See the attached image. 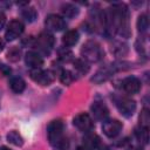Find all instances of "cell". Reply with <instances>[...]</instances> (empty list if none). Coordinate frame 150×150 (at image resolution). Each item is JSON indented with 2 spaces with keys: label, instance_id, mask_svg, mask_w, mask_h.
<instances>
[{
  "label": "cell",
  "instance_id": "obj_1",
  "mask_svg": "<svg viewBox=\"0 0 150 150\" xmlns=\"http://www.w3.org/2000/svg\"><path fill=\"white\" fill-rule=\"evenodd\" d=\"M47 135L48 141L53 146H56L60 150H66L68 148V141L63 136V123L61 120H54L48 124Z\"/></svg>",
  "mask_w": 150,
  "mask_h": 150
},
{
  "label": "cell",
  "instance_id": "obj_2",
  "mask_svg": "<svg viewBox=\"0 0 150 150\" xmlns=\"http://www.w3.org/2000/svg\"><path fill=\"white\" fill-rule=\"evenodd\" d=\"M81 55L86 62H98L103 59L104 52L100 46V43H97L96 41L89 40L82 46Z\"/></svg>",
  "mask_w": 150,
  "mask_h": 150
},
{
  "label": "cell",
  "instance_id": "obj_3",
  "mask_svg": "<svg viewBox=\"0 0 150 150\" xmlns=\"http://www.w3.org/2000/svg\"><path fill=\"white\" fill-rule=\"evenodd\" d=\"M114 102L118 111L124 117H130L136 110V102L128 96H114Z\"/></svg>",
  "mask_w": 150,
  "mask_h": 150
},
{
  "label": "cell",
  "instance_id": "obj_4",
  "mask_svg": "<svg viewBox=\"0 0 150 150\" xmlns=\"http://www.w3.org/2000/svg\"><path fill=\"white\" fill-rule=\"evenodd\" d=\"M34 46L43 54H49L54 46V36L47 32H43L35 39Z\"/></svg>",
  "mask_w": 150,
  "mask_h": 150
},
{
  "label": "cell",
  "instance_id": "obj_5",
  "mask_svg": "<svg viewBox=\"0 0 150 150\" xmlns=\"http://www.w3.org/2000/svg\"><path fill=\"white\" fill-rule=\"evenodd\" d=\"M29 75L33 81L41 86H49L54 81V75L49 70H42L41 68L39 69H30Z\"/></svg>",
  "mask_w": 150,
  "mask_h": 150
},
{
  "label": "cell",
  "instance_id": "obj_6",
  "mask_svg": "<svg viewBox=\"0 0 150 150\" xmlns=\"http://www.w3.org/2000/svg\"><path fill=\"white\" fill-rule=\"evenodd\" d=\"M73 123H74V125H75L79 130H81V131H83V132H89V131H91V129L94 128V122H93L91 117H90L88 114H84V112L76 115V116L74 117Z\"/></svg>",
  "mask_w": 150,
  "mask_h": 150
},
{
  "label": "cell",
  "instance_id": "obj_7",
  "mask_svg": "<svg viewBox=\"0 0 150 150\" xmlns=\"http://www.w3.org/2000/svg\"><path fill=\"white\" fill-rule=\"evenodd\" d=\"M23 29H25L23 23L20 20H12L7 26L5 36H6V39L8 41H13V40H15L16 38H19L22 34Z\"/></svg>",
  "mask_w": 150,
  "mask_h": 150
},
{
  "label": "cell",
  "instance_id": "obj_8",
  "mask_svg": "<svg viewBox=\"0 0 150 150\" xmlns=\"http://www.w3.org/2000/svg\"><path fill=\"white\" fill-rule=\"evenodd\" d=\"M45 25L46 27L49 29V30H54V32H60V30H63L67 26L64 19L60 15H56V14H50L46 18V21H45Z\"/></svg>",
  "mask_w": 150,
  "mask_h": 150
},
{
  "label": "cell",
  "instance_id": "obj_9",
  "mask_svg": "<svg viewBox=\"0 0 150 150\" xmlns=\"http://www.w3.org/2000/svg\"><path fill=\"white\" fill-rule=\"evenodd\" d=\"M122 123L117 120H109V121H105L102 125V131L103 134L107 136V137H110V138H114L116 137L121 130H122Z\"/></svg>",
  "mask_w": 150,
  "mask_h": 150
},
{
  "label": "cell",
  "instance_id": "obj_10",
  "mask_svg": "<svg viewBox=\"0 0 150 150\" xmlns=\"http://www.w3.org/2000/svg\"><path fill=\"white\" fill-rule=\"evenodd\" d=\"M122 88L128 94H137L141 90V81L135 76L125 77L122 81Z\"/></svg>",
  "mask_w": 150,
  "mask_h": 150
},
{
  "label": "cell",
  "instance_id": "obj_11",
  "mask_svg": "<svg viewBox=\"0 0 150 150\" xmlns=\"http://www.w3.org/2000/svg\"><path fill=\"white\" fill-rule=\"evenodd\" d=\"M90 110H91L94 117L98 121H105L108 115H109V110H108L107 105L103 102H100V101L94 102L90 107Z\"/></svg>",
  "mask_w": 150,
  "mask_h": 150
},
{
  "label": "cell",
  "instance_id": "obj_12",
  "mask_svg": "<svg viewBox=\"0 0 150 150\" xmlns=\"http://www.w3.org/2000/svg\"><path fill=\"white\" fill-rule=\"evenodd\" d=\"M115 71V66H110V67H104V68H101L98 69L95 75L91 77V82L96 83V84H100L102 82H105Z\"/></svg>",
  "mask_w": 150,
  "mask_h": 150
},
{
  "label": "cell",
  "instance_id": "obj_13",
  "mask_svg": "<svg viewBox=\"0 0 150 150\" xmlns=\"http://www.w3.org/2000/svg\"><path fill=\"white\" fill-rule=\"evenodd\" d=\"M26 64L29 66L32 69H39L43 64V59L39 53L35 52H27L25 55Z\"/></svg>",
  "mask_w": 150,
  "mask_h": 150
},
{
  "label": "cell",
  "instance_id": "obj_14",
  "mask_svg": "<svg viewBox=\"0 0 150 150\" xmlns=\"http://www.w3.org/2000/svg\"><path fill=\"white\" fill-rule=\"evenodd\" d=\"M9 87H11V89H12L14 93L20 94V93H22V91L25 90V88H26V82H25V80H23L22 77H20V76H13V77L9 80Z\"/></svg>",
  "mask_w": 150,
  "mask_h": 150
},
{
  "label": "cell",
  "instance_id": "obj_15",
  "mask_svg": "<svg viewBox=\"0 0 150 150\" xmlns=\"http://www.w3.org/2000/svg\"><path fill=\"white\" fill-rule=\"evenodd\" d=\"M79 38H80L79 32L75 30V29H71V30L66 32V34H64L63 38H62V42H63V45H66L67 47H71V46H74L75 43H77Z\"/></svg>",
  "mask_w": 150,
  "mask_h": 150
},
{
  "label": "cell",
  "instance_id": "obj_16",
  "mask_svg": "<svg viewBox=\"0 0 150 150\" xmlns=\"http://www.w3.org/2000/svg\"><path fill=\"white\" fill-rule=\"evenodd\" d=\"M100 138L94 135V134H88L84 138H83V145L90 150H95L98 145H100Z\"/></svg>",
  "mask_w": 150,
  "mask_h": 150
},
{
  "label": "cell",
  "instance_id": "obj_17",
  "mask_svg": "<svg viewBox=\"0 0 150 150\" xmlns=\"http://www.w3.org/2000/svg\"><path fill=\"white\" fill-rule=\"evenodd\" d=\"M7 141L16 146H21L23 144V138L16 130H12L7 134Z\"/></svg>",
  "mask_w": 150,
  "mask_h": 150
},
{
  "label": "cell",
  "instance_id": "obj_18",
  "mask_svg": "<svg viewBox=\"0 0 150 150\" xmlns=\"http://www.w3.org/2000/svg\"><path fill=\"white\" fill-rule=\"evenodd\" d=\"M61 12L64 16L67 18H74L75 15L79 14V8L75 7L74 5L71 4H64L62 7H61Z\"/></svg>",
  "mask_w": 150,
  "mask_h": 150
},
{
  "label": "cell",
  "instance_id": "obj_19",
  "mask_svg": "<svg viewBox=\"0 0 150 150\" xmlns=\"http://www.w3.org/2000/svg\"><path fill=\"white\" fill-rule=\"evenodd\" d=\"M135 136H136V138H137L141 143L146 144L148 141H149V131H148V128L139 127V128L135 129Z\"/></svg>",
  "mask_w": 150,
  "mask_h": 150
},
{
  "label": "cell",
  "instance_id": "obj_20",
  "mask_svg": "<svg viewBox=\"0 0 150 150\" xmlns=\"http://www.w3.org/2000/svg\"><path fill=\"white\" fill-rule=\"evenodd\" d=\"M22 16H23V19H26V21L33 22L38 18V13L34 7H25L22 9Z\"/></svg>",
  "mask_w": 150,
  "mask_h": 150
},
{
  "label": "cell",
  "instance_id": "obj_21",
  "mask_svg": "<svg viewBox=\"0 0 150 150\" xmlns=\"http://www.w3.org/2000/svg\"><path fill=\"white\" fill-rule=\"evenodd\" d=\"M149 27V19H148V15L146 14H142L138 16V20H137V29L138 32L141 33H144L146 32Z\"/></svg>",
  "mask_w": 150,
  "mask_h": 150
},
{
  "label": "cell",
  "instance_id": "obj_22",
  "mask_svg": "<svg viewBox=\"0 0 150 150\" xmlns=\"http://www.w3.org/2000/svg\"><path fill=\"white\" fill-rule=\"evenodd\" d=\"M60 81H61L63 84L69 86V84L74 81V75H73V73H71L70 70H67V69L61 70V73H60Z\"/></svg>",
  "mask_w": 150,
  "mask_h": 150
},
{
  "label": "cell",
  "instance_id": "obj_23",
  "mask_svg": "<svg viewBox=\"0 0 150 150\" xmlns=\"http://www.w3.org/2000/svg\"><path fill=\"white\" fill-rule=\"evenodd\" d=\"M74 67L77 71H80L81 74H86L89 71V66L88 63L83 60V59H77L74 61Z\"/></svg>",
  "mask_w": 150,
  "mask_h": 150
},
{
  "label": "cell",
  "instance_id": "obj_24",
  "mask_svg": "<svg viewBox=\"0 0 150 150\" xmlns=\"http://www.w3.org/2000/svg\"><path fill=\"white\" fill-rule=\"evenodd\" d=\"M150 122V114H149V110L146 108H144L139 115V123H141V127H144V128H148V124Z\"/></svg>",
  "mask_w": 150,
  "mask_h": 150
},
{
  "label": "cell",
  "instance_id": "obj_25",
  "mask_svg": "<svg viewBox=\"0 0 150 150\" xmlns=\"http://www.w3.org/2000/svg\"><path fill=\"white\" fill-rule=\"evenodd\" d=\"M20 49L16 47H13L9 49V52L7 53V59L12 62H16L18 60H20Z\"/></svg>",
  "mask_w": 150,
  "mask_h": 150
},
{
  "label": "cell",
  "instance_id": "obj_26",
  "mask_svg": "<svg viewBox=\"0 0 150 150\" xmlns=\"http://www.w3.org/2000/svg\"><path fill=\"white\" fill-rule=\"evenodd\" d=\"M59 56H60L61 60L68 62V61H70L73 59V53L67 48H62V49L59 50Z\"/></svg>",
  "mask_w": 150,
  "mask_h": 150
},
{
  "label": "cell",
  "instance_id": "obj_27",
  "mask_svg": "<svg viewBox=\"0 0 150 150\" xmlns=\"http://www.w3.org/2000/svg\"><path fill=\"white\" fill-rule=\"evenodd\" d=\"M0 71L2 73V75L7 76V75H9V74H11V68H9L8 66L4 64V63H0Z\"/></svg>",
  "mask_w": 150,
  "mask_h": 150
},
{
  "label": "cell",
  "instance_id": "obj_28",
  "mask_svg": "<svg viewBox=\"0 0 150 150\" xmlns=\"http://www.w3.org/2000/svg\"><path fill=\"white\" fill-rule=\"evenodd\" d=\"M5 23H6V15L4 14V12L0 11V29L5 26Z\"/></svg>",
  "mask_w": 150,
  "mask_h": 150
},
{
  "label": "cell",
  "instance_id": "obj_29",
  "mask_svg": "<svg viewBox=\"0 0 150 150\" xmlns=\"http://www.w3.org/2000/svg\"><path fill=\"white\" fill-rule=\"evenodd\" d=\"M95 150H111V149H110L108 145H102V144L100 143V145H98V146H97Z\"/></svg>",
  "mask_w": 150,
  "mask_h": 150
},
{
  "label": "cell",
  "instance_id": "obj_30",
  "mask_svg": "<svg viewBox=\"0 0 150 150\" xmlns=\"http://www.w3.org/2000/svg\"><path fill=\"white\" fill-rule=\"evenodd\" d=\"M4 47H5V45H4V41H2L1 39H0V52H1L2 49H4Z\"/></svg>",
  "mask_w": 150,
  "mask_h": 150
},
{
  "label": "cell",
  "instance_id": "obj_31",
  "mask_svg": "<svg viewBox=\"0 0 150 150\" xmlns=\"http://www.w3.org/2000/svg\"><path fill=\"white\" fill-rule=\"evenodd\" d=\"M76 150H90V149H88V148H86V146L83 145V146H79Z\"/></svg>",
  "mask_w": 150,
  "mask_h": 150
},
{
  "label": "cell",
  "instance_id": "obj_32",
  "mask_svg": "<svg viewBox=\"0 0 150 150\" xmlns=\"http://www.w3.org/2000/svg\"><path fill=\"white\" fill-rule=\"evenodd\" d=\"M0 150H12V149H9L8 146H5L4 145V146H0Z\"/></svg>",
  "mask_w": 150,
  "mask_h": 150
}]
</instances>
